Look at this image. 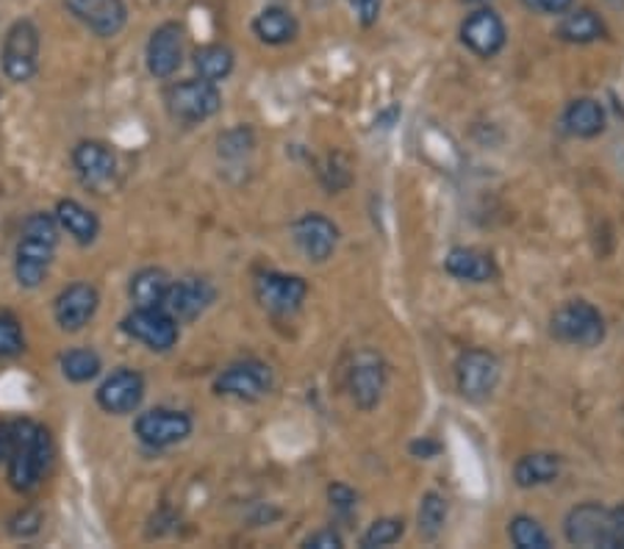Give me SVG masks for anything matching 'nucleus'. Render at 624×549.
<instances>
[{
    "mask_svg": "<svg viewBox=\"0 0 624 549\" xmlns=\"http://www.w3.org/2000/svg\"><path fill=\"white\" fill-rule=\"evenodd\" d=\"M352 403L361 410H372L386 392V364L375 349H358L347 372Z\"/></svg>",
    "mask_w": 624,
    "mask_h": 549,
    "instance_id": "15",
    "label": "nucleus"
},
{
    "mask_svg": "<svg viewBox=\"0 0 624 549\" xmlns=\"http://www.w3.org/2000/svg\"><path fill=\"white\" fill-rule=\"evenodd\" d=\"M42 33L34 20H18L9 26L0 44V70L9 81L29 83L40 70Z\"/></svg>",
    "mask_w": 624,
    "mask_h": 549,
    "instance_id": "2",
    "label": "nucleus"
},
{
    "mask_svg": "<svg viewBox=\"0 0 624 549\" xmlns=\"http://www.w3.org/2000/svg\"><path fill=\"white\" fill-rule=\"evenodd\" d=\"M557 37L569 44H589L605 37V22L596 11L591 9H574L563 11L561 22H557Z\"/></svg>",
    "mask_w": 624,
    "mask_h": 549,
    "instance_id": "27",
    "label": "nucleus"
},
{
    "mask_svg": "<svg viewBox=\"0 0 624 549\" xmlns=\"http://www.w3.org/2000/svg\"><path fill=\"white\" fill-rule=\"evenodd\" d=\"M214 299H217V288H214L208 277L186 275L181 281H173L167 299H164V308L178 322H195L197 316H203L212 308Z\"/></svg>",
    "mask_w": 624,
    "mask_h": 549,
    "instance_id": "19",
    "label": "nucleus"
},
{
    "mask_svg": "<svg viewBox=\"0 0 624 549\" xmlns=\"http://www.w3.org/2000/svg\"><path fill=\"white\" fill-rule=\"evenodd\" d=\"M42 521H45V516H42L40 508H20L9 519V532L14 538H31L42 530Z\"/></svg>",
    "mask_w": 624,
    "mask_h": 549,
    "instance_id": "34",
    "label": "nucleus"
},
{
    "mask_svg": "<svg viewBox=\"0 0 624 549\" xmlns=\"http://www.w3.org/2000/svg\"><path fill=\"white\" fill-rule=\"evenodd\" d=\"M566 541L574 547H605L613 549L611 541V508L600 502H583L572 508L563 521Z\"/></svg>",
    "mask_w": 624,
    "mask_h": 549,
    "instance_id": "13",
    "label": "nucleus"
},
{
    "mask_svg": "<svg viewBox=\"0 0 624 549\" xmlns=\"http://www.w3.org/2000/svg\"><path fill=\"white\" fill-rule=\"evenodd\" d=\"M98 308H101V292L95 283L75 281L53 299V319L64 333H79L95 319Z\"/></svg>",
    "mask_w": 624,
    "mask_h": 549,
    "instance_id": "10",
    "label": "nucleus"
},
{
    "mask_svg": "<svg viewBox=\"0 0 624 549\" xmlns=\"http://www.w3.org/2000/svg\"><path fill=\"white\" fill-rule=\"evenodd\" d=\"M417 521H419V536L428 538V541L439 538L447 525V499L441 497L439 491L424 494L422 502H419Z\"/></svg>",
    "mask_w": 624,
    "mask_h": 549,
    "instance_id": "30",
    "label": "nucleus"
},
{
    "mask_svg": "<svg viewBox=\"0 0 624 549\" xmlns=\"http://www.w3.org/2000/svg\"><path fill=\"white\" fill-rule=\"evenodd\" d=\"M59 369H62V375L68 377L70 383L81 386V383H90L101 375L103 358L92 347H73L68 349V353H62Z\"/></svg>",
    "mask_w": 624,
    "mask_h": 549,
    "instance_id": "29",
    "label": "nucleus"
},
{
    "mask_svg": "<svg viewBox=\"0 0 624 549\" xmlns=\"http://www.w3.org/2000/svg\"><path fill=\"white\" fill-rule=\"evenodd\" d=\"M53 436L42 421L14 419L9 425L7 480L18 494H31L42 486L53 464Z\"/></svg>",
    "mask_w": 624,
    "mask_h": 549,
    "instance_id": "1",
    "label": "nucleus"
},
{
    "mask_svg": "<svg viewBox=\"0 0 624 549\" xmlns=\"http://www.w3.org/2000/svg\"><path fill=\"white\" fill-rule=\"evenodd\" d=\"M402 532H406V521L397 519V516H386V519H378L369 525V530L361 536V547H391V543L400 541Z\"/></svg>",
    "mask_w": 624,
    "mask_h": 549,
    "instance_id": "32",
    "label": "nucleus"
},
{
    "mask_svg": "<svg viewBox=\"0 0 624 549\" xmlns=\"http://www.w3.org/2000/svg\"><path fill=\"white\" fill-rule=\"evenodd\" d=\"M291 238H295L297 250L306 255L314 264H323L330 255L336 253L339 244V227L334 225V220H328L325 214H303L300 220L291 222Z\"/></svg>",
    "mask_w": 624,
    "mask_h": 549,
    "instance_id": "17",
    "label": "nucleus"
},
{
    "mask_svg": "<svg viewBox=\"0 0 624 549\" xmlns=\"http://www.w3.org/2000/svg\"><path fill=\"white\" fill-rule=\"evenodd\" d=\"M258 305L273 316H291L303 308L308 297V283L300 275H286V272H258L253 283Z\"/></svg>",
    "mask_w": 624,
    "mask_h": 549,
    "instance_id": "9",
    "label": "nucleus"
},
{
    "mask_svg": "<svg viewBox=\"0 0 624 549\" xmlns=\"http://www.w3.org/2000/svg\"><path fill=\"white\" fill-rule=\"evenodd\" d=\"M192 64H195L197 78L219 83V81H225L231 72H234L236 55L228 44L212 42V44H203V48L195 50V55H192Z\"/></svg>",
    "mask_w": 624,
    "mask_h": 549,
    "instance_id": "28",
    "label": "nucleus"
},
{
    "mask_svg": "<svg viewBox=\"0 0 624 549\" xmlns=\"http://www.w3.org/2000/svg\"><path fill=\"white\" fill-rule=\"evenodd\" d=\"M522 3L528 9L541 11V14H563V11H569L572 0H522Z\"/></svg>",
    "mask_w": 624,
    "mask_h": 549,
    "instance_id": "38",
    "label": "nucleus"
},
{
    "mask_svg": "<svg viewBox=\"0 0 624 549\" xmlns=\"http://www.w3.org/2000/svg\"><path fill=\"white\" fill-rule=\"evenodd\" d=\"M95 399L112 416L134 414L142 405V399H145V377H142V372L131 369V366H120L112 375L103 377Z\"/></svg>",
    "mask_w": 624,
    "mask_h": 549,
    "instance_id": "12",
    "label": "nucleus"
},
{
    "mask_svg": "<svg viewBox=\"0 0 624 549\" xmlns=\"http://www.w3.org/2000/svg\"><path fill=\"white\" fill-rule=\"evenodd\" d=\"M441 453V444L433 441V438H419V441L411 444V455H417V458H436V455Z\"/></svg>",
    "mask_w": 624,
    "mask_h": 549,
    "instance_id": "40",
    "label": "nucleus"
},
{
    "mask_svg": "<svg viewBox=\"0 0 624 549\" xmlns=\"http://www.w3.org/2000/svg\"><path fill=\"white\" fill-rule=\"evenodd\" d=\"M472 3H483V0H472Z\"/></svg>",
    "mask_w": 624,
    "mask_h": 549,
    "instance_id": "42",
    "label": "nucleus"
},
{
    "mask_svg": "<svg viewBox=\"0 0 624 549\" xmlns=\"http://www.w3.org/2000/svg\"><path fill=\"white\" fill-rule=\"evenodd\" d=\"M64 6L81 26H86L95 37L103 39L117 37L129 22L125 0H64Z\"/></svg>",
    "mask_w": 624,
    "mask_h": 549,
    "instance_id": "20",
    "label": "nucleus"
},
{
    "mask_svg": "<svg viewBox=\"0 0 624 549\" xmlns=\"http://www.w3.org/2000/svg\"><path fill=\"white\" fill-rule=\"evenodd\" d=\"M502 366L497 360L494 353L489 349H463L456 360V383L458 392L469 399V403H483L494 394V388L500 386Z\"/></svg>",
    "mask_w": 624,
    "mask_h": 549,
    "instance_id": "6",
    "label": "nucleus"
},
{
    "mask_svg": "<svg viewBox=\"0 0 624 549\" xmlns=\"http://www.w3.org/2000/svg\"><path fill=\"white\" fill-rule=\"evenodd\" d=\"M170 286H173V277L162 266H142L131 275L129 281V297L134 299V305L142 308H164V299H167Z\"/></svg>",
    "mask_w": 624,
    "mask_h": 549,
    "instance_id": "23",
    "label": "nucleus"
},
{
    "mask_svg": "<svg viewBox=\"0 0 624 549\" xmlns=\"http://www.w3.org/2000/svg\"><path fill=\"white\" fill-rule=\"evenodd\" d=\"M275 386L273 369L264 360L247 358L228 364L214 380V392L219 397L245 399V403H256V399L267 397Z\"/></svg>",
    "mask_w": 624,
    "mask_h": 549,
    "instance_id": "8",
    "label": "nucleus"
},
{
    "mask_svg": "<svg viewBox=\"0 0 624 549\" xmlns=\"http://www.w3.org/2000/svg\"><path fill=\"white\" fill-rule=\"evenodd\" d=\"M70 159H73L75 175L86 189L106 192L117 177V155H114L112 144L101 142V139H81Z\"/></svg>",
    "mask_w": 624,
    "mask_h": 549,
    "instance_id": "11",
    "label": "nucleus"
},
{
    "mask_svg": "<svg viewBox=\"0 0 624 549\" xmlns=\"http://www.w3.org/2000/svg\"><path fill=\"white\" fill-rule=\"evenodd\" d=\"M306 547H314V549H341V547H345V541H341V536L334 530V527H325V530L314 532V536L306 538Z\"/></svg>",
    "mask_w": 624,
    "mask_h": 549,
    "instance_id": "37",
    "label": "nucleus"
},
{
    "mask_svg": "<svg viewBox=\"0 0 624 549\" xmlns=\"http://www.w3.org/2000/svg\"><path fill=\"white\" fill-rule=\"evenodd\" d=\"M9 425H12V421H0V464H7V453H9Z\"/></svg>",
    "mask_w": 624,
    "mask_h": 549,
    "instance_id": "41",
    "label": "nucleus"
},
{
    "mask_svg": "<svg viewBox=\"0 0 624 549\" xmlns=\"http://www.w3.org/2000/svg\"><path fill=\"white\" fill-rule=\"evenodd\" d=\"M611 541L613 549L624 547V505L611 508Z\"/></svg>",
    "mask_w": 624,
    "mask_h": 549,
    "instance_id": "39",
    "label": "nucleus"
},
{
    "mask_svg": "<svg viewBox=\"0 0 624 549\" xmlns=\"http://www.w3.org/2000/svg\"><path fill=\"white\" fill-rule=\"evenodd\" d=\"M563 458L557 453H530L522 455L513 466V480L519 488H539L550 486L561 477Z\"/></svg>",
    "mask_w": 624,
    "mask_h": 549,
    "instance_id": "24",
    "label": "nucleus"
},
{
    "mask_svg": "<svg viewBox=\"0 0 624 549\" xmlns=\"http://www.w3.org/2000/svg\"><path fill=\"white\" fill-rule=\"evenodd\" d=\"M508 536H511V541L516 543L519 549H550L552 547L546 530L533 519V516H524V514L513 516L511 525H508Z\"/></svg>",
    "mask_w": 624,
    "mask_h": 549,
    "instance_id": "31",
    "label": "nucleus"
},
{
    "mask_svg": "<svg viewBox=\"0 0 624 549\" xmlns=\"http://www.w3.org/2000/svg\"><path fill=\"white\" fill-rule=\"evenodd\" d=\"M550 333L563 344L574 347H596L605 338V319L600 308L585 299H569L550 316Z\"/></svg>",
    "mask_w": 624,
    "mask_h": 549,
    "instance_id": "4",
    "label": "nucleus"
},
{
    "mask_svg": "<svg viewBox=\"0 0 624 549\" xmlns=\"http://www.w3.org/2000/svg\"><path fill=\"white\" fill-rule=\"evenodd\" d=\"M164 105H167V114L175 122L197 125V122L212 120L223 109V94H219L217 83L190 78V81L170 83L167 92H164Z\"/></svg>",
    "mask_w": 624,
    "mask_h": 549,
    "instance_id": "3",
    "label": "nucleus"
},
{
    "mask_svg": "<svg viewBox=\"0 0 624 549\" xmlns=\"http://www.w3.org/2000/svg\"><path fill=\"white\" fill-rule=\"evenodd\" d=\"M53 216H57L62 233H68L81 247H90L101 236V220H98V214L92 209H86L84 203H79V200H59L57 209H53Z\"/></svg>",
    "mask_w": 624,
    "mask_h": 549,
    "instance_id": "21",
    "label": "nucleus"
},
{
    "mask_svg": "<svg viewBox=\"0 0 624 549\" xmlns=\"http://www.w3.org/2000/svg\"><path fill=\"white\" fill-rule=\"evenodd\" d=\"M25 349V333L23 325L14 314L9 311H0V360L14 358Z\"/></svg>",
    "mask_w": 624,
    "mask_h": 549,
    "instance_id": "33",
    "label": "nucleus"
},
{
    "mask_svg": "<svg viewBox=\"0 0 624 549\" xmlns=\"http://www.w3.org/2000/svg\"><path fill=\"white\" fill-rule=\"evenodd\" d=\"M192 427H195V421H192V416L186 410L158 405V408L142 410L136 416L134 436L151 449H167L186 441L192 436Z\"/></svg>",
    "mask_w": 624,
    "mask_h": 549,
    "instance_id": "7",
    "label": "nucleus"
},
{
    "mask_svg": "<svg viewBox=\"0 0 624 549\" xmlns=\"http://www.w3.org/2000/svg\"><path fill=\"white\" fill-rule=\"evenodd\" d=\"M328 497H330V505H334V508L339 510V514H345V516H350L352 508H356V502H358V494L352 491V488L341 486V482L330 486Z\"/></svg>",
    "mask_w": 624,
    "mask_h": 549,
    "instance_id": "35",
    "label": "nucleus"
},
{
    "mask_svg": "<svg viewBox=\"0 0 624 549\" xmlns=\"http://www.w3.org/2000/svg\"><path fill=\"white\" fill-rule=\"evenodd\" d=\"M120 331L129 338H134V342L145 344L153 353H167L181 338L178 319H175L167 308H162V305H158V308L134 305V311L125 314L123 322H120Z\"/></svg>",
    "mask_w": 624,
    "mask_h": 549,
    "instance_id": "5",
    "label": "nucleus"
},
{
    "mask_svg": "<svg viewBox=\"0 0 624 549\" xmlns=\"http://www.w3.org/2000/svg\"><path fill=\"white\" fill-rule=\"evenodd\" d=\"M461 42L480 59H494L508 42V28L494 9H478L461 22Z\"/></svg>",
    "mask_w": 624,
    "mask_h": 549,
    "instance_id": "18",
    "label": "nucleus"
},
{
    "mask_svg": "<svg viewBox=\"0 0 624 549\" xmlns=\"http://www.w3.org/2000/svg\"><path fill=\"white\" fill-rule=\"evenodd\" d=\"M352 11L361 20V26H375L380 17V9H383V0H350Z\"/></svg>",
    "mask_w": 624,
    "mask_h": 549,
    "instance_id": "36",
    "label": "nucleus"
},
{
    "mask_svg": "<svg viewBox=\"0 0 624 549\" xmlns=\"http://www.w3.org/2000/svg\"><path fill=\"white\" fill-rule=\"evenodd\" d=\"M605 109L594 98H577L563 111V128L577 139H594L605 131Z\"/></svg>",
    "mask_w": 624,
    "mask_h": 549,
    "instance_id": "26",
    "label": "nucleus"
},
{
    "mask_svg": "<svg viewBox=\"0 0 624 549\" xmlns=\"http://www.w3.org/2000/svg\"><path fill=\"white\" fill-rule=\"evenodd\" d=\"M147 72L158 81H167L184 64V26L178 22H162L151 33L145 48Z\"/></svg>",
    "mask_w": 624,
    "mask_h": 549,
    "instance_id": "16",
    "label": "nucleus"
},
{
    "mask_svg": "<svg viewBox=\"0 0 624 549\" xmlns=\"http://www.w3.org/2000/svg\"><path fill=\"white\" fill-rule=\"evenodd\" d=\"M57 247V242L31 236V233H20L18 247H14V281L23 288H40L45 277L51 275Z\"/></svg>",
    "mask_w": 624,
    "mask_h": 549,
    "instance_id": "14",
    "label": "nucleus"
},
{
    "mask_svg": "<svg viewBox=\"0 0 624 549\" xmlns=\"http://www.w3.org/2000/svg\"><path fill=\"white\" fill-rule=\"evenodd\" d=\"M300 26H297V17L291 14L284 6H267L264 11H258L256 20H253V33L262 39L264 44H289L297 37Z\"/></svg>",
    "mask_w": 624,
    "mask_h": 549,
    "instance_id": "25",
    "label": "nucleus"
},
{
    "mask_svg": "<svg viewBox=\"0 0 624 549\" xmlns=\"http://www.w3.org/2000/svg\"><path fill=\"white\" fill-rule=\"evenodd\" d=\"M447 275L469 283H489L497 277V264L489 253L474 247H452L444 258Z\"/></svg>",
    "mask_w": 624,
    "mask_h": 549,
    "instance_id": "22",
    "label": "nucleus"
}]
</instances>
